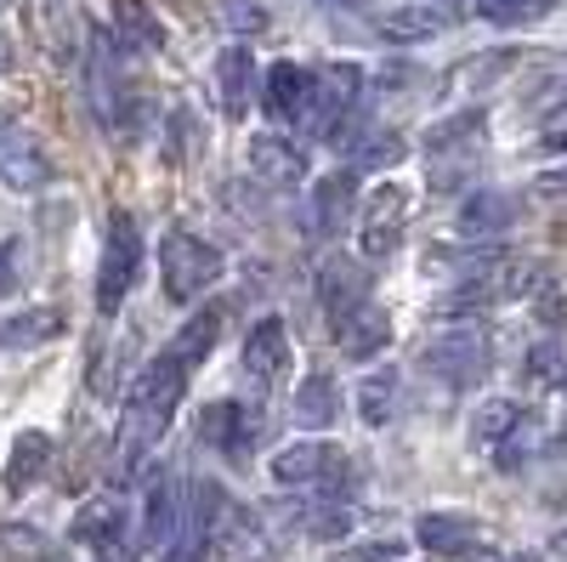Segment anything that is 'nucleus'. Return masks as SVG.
Returning <instances> with one entry per match:
<instances>
[{
	"label": "nucleus",
	"mask_w": 567,
	"mask_h": 562,
	"mask_svg": "<svg viewBox=\"0 0 567 562\" xmlns=\"http://www.w3.org/2000/svg\"><path fill=\"white\" fill-rule=\"evenodd\" d=\"M187 398V364L159 352L136 369V381L125 387V415H120V438H114V478L131 483L148 472V460L159 454V438L171 427V415Z\"/></svg>",
	"instance_id": "obj_1"
},
{
	"label": "nucleus",
	"mask_w": 567,
	"mask_h": 562,
	"mask_svg": "<svg viewBox=\"0 0 567 562\" xmlns=\"http://www.w3.org/2000/svg\"><path fill=\"white\" fill-rule=\"evenodd\" d=\"M125 52L131 40L120 29H91V45H85V91H91V109L97 120L114 131H125L136 120V91H131V69H125Z\"/></svg>",
	"instance_id": "obj_2"
},
{
	"label": "nucleus",
	"mask_w": 567,
	"mask_h": 562,
	"mask_svg": "<svg viewBox=\"0 0 567 562\" xmlns=\"http://www.w3.org/2000/svg\"><path fill=\"white\" fill-rule=\"evenodd\" d=\"M267 472H272V483L278 489H312V494H323V500H341L352 483V460L336 449V443H323V438H301V443H290V449H278L272 460H267Z\"/></svg>",
	"instance_id": "obj_3"
},
{
	"label": "nucleus",
	"mask_w": 567,
	"mask_h": 562,
	"mask_svg": "<svg viewBox=\"0 0 567 562\" xmlns=\"http://www.w3.org/2000/svg\"><path fill=\"white\" fill-rule=\"evenodd\" d=\"M488 143V120L483 109H460L449 120H437L425 131V160H432V187H460L471 171H477V154Z\"/></svg>",
	"instance_id": "obj_4"
},
{
	"label": "nucleus",
	"mask_w": 567,
	"mask_h": 562,
	"mask_svg": "<svg viewBox=\"0 0 567 562\" xmlns=\"http://www.w3.org/2000/svg\"><path fill=\"white\" fill-rule=\"evenodd\" d=\"M227 273V256L199 239V233H165V245H159V278H165V296L171 302H199L216 278Z\"/></svg>",
	"instance_id": "obj_5"
},
{
	"label": "nucleus",
	"mask_w": 567,
	"mask_h": 562,
	"mask_svg": "<svg viewBox=\"0 0 567 562\" xmlns=\"http://www.w3.org/2000/svg\"><path fill=\"white\" fill-rule=\"evenodd\" d=\"M142 256H148V245H142V227L136 216H114L109 222V245H103V262H97V313L114 318L125 307V296L136 290L142 278Z\"/></svg>",
	"instance_id": "obj_6"
},
{
	"label": "nucleus",
	"mask_w": 567,
	"mask_h": 562,
	"mask_svg": "<svg viewBox=\"0 0 567 562\" xmlns=\"http://www.w3.org/2000/svg\"><path fill=\"white\" fill-rule=\"evenodd\" d=\"M420 364H425V375H432V381H443L449 392H471V387H483V375H488V364H494V347H488V336L477 330V324H465V330L437 336L432 347L420 352Z\"/></svg>",
	"instance_id": "obj_7"
},
{
	"label": "nucleus",
	"mask_w": 567,
	"mask_h": 562,
	"mask_svg": "<svg viewBox=\"0 0 567 562\" xmlns=\"http://www.w3.org/2000/svg\"><path fill=\"white\" fill-rule=\"evenodd\" d=\"M539 285V267L528 262V256H499V262H488L477 278H465V285H454L449 290V313H483V307H505V302H523L528 290Z\"/></svg>",
	"instance_id": "obj_8"
},
{
	"label": "nucleus",
	"mask_w": 567,
	"mask_h": 562,
	"mask_svg": "<svg viewBox=\"0 0 567 562\" xmlns=\"http://www.w3.org/2000/svg\"><path fill=\"white\" fill-rule=\"evenodd\" d=\"M69 540L80 551H91V562H136V534H131V518L114 494L85 500L69 523Z\"/></svg>",
	"instance_id": "obj_9"
},
{
	"label": "nucleus",
	"mask_w": 567,
	"mask_h": 562,
	"mask_svg": "<svg viewBox=\"0 0 567 562\" xmlns=\"http://www.w3.org/2000/svg\"><path fill=\"white\" fill-rule=\"evenodd\" d=\"M221 518H227V494L205 478L187 489V511H182V529L176 540L159 551V562H205L216 551V534H221Z\"/></svg>",
	"instance_id": "obj_10"
},
{
	"label": "nucleus",
	"mask_w": 567,
	"mask_h": 562,
	"mask_svg": "<svg viewBox=\"0 0 567 562\" xmlns=\"http://www.w3.org/2000/svg\"><path fill=\"white\" fill-rule=\"evenodd\" d=\"M358 103H363V69L358 63H329L318 69V98H312V120L307 131L336 143V136L358 120Z\"/></svg>",
	"instance_id": "obj_11"
},
{
	"label": "nucleus",
	"mask_w": 567,
	"mask_h": 562,
	"mask_svg": "<svg viewBox=\"0 0 567 562\" xmlns=\"http://www.w3.org/2000/svg\"><path fill=\"white\" fill-rule=\"evenodd\" d=\"M52 176H58V165H52L40 136L18 114H0V182L18 187V194H40Z\"/></svg>",
	"instance_id": "obj_12"
},
{
	"label": "nucleus",
	"mask_w": 567,
	"mask_h": 562,
	"mask_svg": "<svg viewBox=\"0 0 567 562\" xmlns=\"http://www.w3.org/2000/svg\"><path fill=\"white\" fill-rule=\"evenodd\" d=\"M403 233H409V194L398 182L374 187V194L363 200V211H358V245H363V256L386 262L403 245Z\"/></svg>",
	"instance_id": "obj_13"
},
{
	"label": "nucleus",
	"mask_w": 567,
	"mask_h": 562,
	"mask_svg": "<svg viewBox=\"0 0 567 562\" xmlns=\"http://www.w3.org/2000/svg\"><path fill=\"white\" fill-rule=\"evenodd\" d=\"M312 98H318V69H307V63H272L261 74V109L278 125H301L307 131Z\"/></svg>",
	"instance_id": "obj_14"
},
{
	"label": "nucleus",
	"mask_w": 567,
	"mask_h": 562,
	"mask_svg": "<svg viewBox=\"0 0 567 562\" xmlns=\"http://www.w3.org/2000/svg\"><path fill=\"white\" fill-rule=\"evenodd\" d=\"M29 18H34L40 52L52 58L58 69L80 63V45H91V40H85V23H80V7H74V0H29Z\"/></svg>",
	"instance_id": "obj_15"
},
{
	"label": "nucleus",
	"mask_w": 567,
	"mask_h": 562,
	"mask_svg": "<svg viewBox=\"0 0 567 562\" xmlns=\"http://www.w3.org/2000/svg\"><path fill=\"white\" fill-rule=\"evenodd\" d=\"M358 216V171H329L312 182V194H307V233L312 239H336V233Z\"/></svg>",
	"instance_id": "obj_16"
},
{
	"label": "nucleus",
	"mask_w": 567,
	"mask_h": 562,
	"mask_svg": "<svg viewBox=\"0 0 567 562\" xmlns=\"http://www.w3.org/2000/svg\"><path fill=\"white\" fill-rule=\"evenodd\" d=\"M245 165H250V176H256V182L278 187V194H290V187H301V182H307V149H296L290 136H278V131L250 136Z\"/></svg>",
	"instance_id": "obj_17"
},
{
	"label": "nucleus",
	"mask_w": 567,
	"mask_h": 562,
	"mask_svg": "<svg viewBox=\"0 0 567 562\" xmlns=\"http://www.w3.org/2000/svg\"><path fill=\"white\" fill-rule=\"evenodd\" d=\"M256 432H261V420L245 403H233V398L205 403V415H199V443L221 449L227 460H250L256 454Z\"/></svg>",
	"instance_id": "obj_18"
},
{
	"label": "nucleus",
	"mask_w": 567,
	"mask_h": 562,
	"mask_svg": "<svg viewBox=\"0 0 567 562\" xmlns=\"http://www.w3.org/2000/svg\"><path fill=\"white\" fill-rule=\"evenodd\" d=\"M318 302H323L329 318H347L352 307L374 302V273H369V262H358V256H329L323 273H318Z\"/></svg>",
	"instance_id": "obj_19"
},
{
	"label": "nucleus",
	"mask_w": 567,
	"mask_h": 562,
	"mask_svg": "<svg viewBox=\"0 0 567 562\" xmlns=\"http://www.w3.org/2000/svg\"><path fill=\"white\" fill-rule=\"evenodd\" d=\"M336 347H341V358L369 364L374 352H386V347H392V313H386L381 302L352 307L347 318H336Z\"/></svg>",
	"instance_id": "obj_20"
},
{
	"label": "nucleus",
	"mask_w": 567,
	"mask_h": 562,
	"mask_svg": "<svg viewBox=\"0 0 567 562\" xmlns=\"http://www.w3.org/2000/svg\"><path fill=\"white\" fill-rule=\"evenodd\" d=\"M336 149H347V165L352 171H392L409 154L403 131H392V125H358V120L336 136Z\"/></svg>",
	"instance_id": "obj_21"
},
{
	"label": "nucleus",
	"mask_w": 567,
	"mask_h": 562,
	"mask_svg": "<svg viewBox=\"0 0 567 562\" xmlns=\"http://www.w3.org/2000/svg\"><path fill=\"white\" fill-rule=\"evenodd\" d=\"M182 511H187V483L176 472H159L148 483V505H142V545L165 551L182 529Z\"/></svg>",
	"instance_id": "obj_22"
},
{
	"label": "nucleus",
	"mask_w": 567,
	"mask_h": 562,
	"mask_svg": "<svg viewBox=\"0 0 567 562\" xmlns=\"http://www.w3.org/2000/svg\"><path fill=\"white\" fill-rule=\"evenodd\" d=\"M256 58L245 40H233L227 52H216V98H221V114L227 120H245L250 114V98H256Z\"/></svg>",
	"instance_id": "obj_23"
},
{
	"label": "nucleus",
	"mask_w": 567,
	"mask_h": 562,
	"mask_svg": "<svg viewBox=\"0 0 567 562\" xmlns=\"http://www.w3.org/2000/svg\"><path fill=\"white\" fill-rule=\"evenodd\" d=\"M45 466H52V432H40V427H23L7 449V466H0V489H7L12 500L29 494L40 478H45Z\"/></svg>",
	"instance_id": "obj_24"
},
{
	"label": "nucleus",
	"mask_w": 567,
	"mask_h": 562,
	"mask_svg": "<svg viewBox=\"0 0 567 562\" xmlns=\"http://www.w3.org/2000/svg\"><path fill=\"white\" fill-rule=\"evenodd\" d=\"M63 330H69L63 307H52V302H29V307H18V313L0 318V347H7V352H29V347L58 341Z\"/></svg>",
	"instance_id": "obj_25"
},
{
	"label": "nucleus",
	"mask_w": 567,
	"mask_h": 562,
	"mask_svg": "<svg viewBox=\"0 0 567 562\" xmlns=\"http://www.w3.org/2000/svg\"><path fill=\"white\" fill-rule=\"evenodd\" d=\"M414 540L432 551V556H449V562H460V556H471V551L483 545L477 523L460 518V511H425V518L414 523Z\"/></svg>",
	"instance_id": "obj_26"
},
{
	"label": "nucleus",
	"mask_w": 567,
	"mask_h": 562,
	"mask_svg": "<svg viewBox=\"0 0 567 562\" xmlns=\"http://www.w3.org/2000/svg\"><path fill=\"white\" fill-rule=\"evenodd\" d=\"M267 556H272V540H267L261 518L245 505H227L221 534H216V562H267Z\"/></svg>",
	"instance_id": "obj_27"
},
{
	"label": "nucleus",
	"mask_w": 567,
	"mask_h": 562,
	"mask_svg": "<svg viewBox=\"0 0 567 562\" xmlns=\"http://www.w3.org/2000/svg\"><path fill=\"white\" fill-rule=\"evenodd\" d=\"M284 364H290V330H284V318H261L250 324V336H245V375L250 381H278Z\"/></svg>",
	"instance_id": "obj_28"
},
{
	"label": "nucleus",
	"mask_w": 567,
	"mask_h": 562,
	"mask_svg": "<svg viewBox=\"0 0 567 562\" xmlns=\"http://www.w3.org/2000/svg\"><path fill=\"white\" fill-rule=\"evenodd\" d=\"M381 40L386 45H420V40H437L443 29H449V12L443 7H425V0H414V7H392V12H381Z\"/></svg>",
	"instance_id": "obj_29"
},
{
	"label": "nucleus",
	"mask_w": 567,
	"mask_h": 562,
	"mask_svg": "<svg viewBox=\"0 0 567 562\" xmlns=\"http://www.w3.org/2000/svg\"><path fill=\"white\" fill-rule=\"evenodd\" d=\"M336 415H341V387L329 381V375H307V381L290 392V420L301 432H323Z\"/></svg>",
	"instance_id": "obj_30"
},
{
	"label": "nucleus",
	"mask_w": 567,
	"mask_h": 562,
	"mask_svg": "<svg viewBox=\"0 0 567 562\" xmlns=\"http://www.w3.org/2000/svg\"><path fill=\"white\" fill-rule=\"evenodd\" d=\"M511 222H516V200L499 194V187H477V194H465V205H460V233H471V239L505 233Z\"/></svg>",
	"instance_id": "obj_31"
},
{
	"label": "nucleus",
	"mask_w": 567,
	"mask_h": 562,
	"mask_svg": "<svg viewBox=\"0 0 567 562\" xmlns=\"http://www.w3.org/2000/svg\"><path fill=\"white\" fill-rule=\"evenodd\" d=\"M216 336H221V313H216V307H205V313H194V318H187L182 330L171 336V347H165V352H171V358H182L187 369H199V364L216 352Z\"/></svg>",
	"instance_id": "obj_32"
},
{
	"label": "nucleus",
	"mask_w": 567,
	"mask_h": 562,
	"mask_svg": "<svg viewBox=\"0 0 567 562\" xmlns=\"http://www.w3.org/2000/svg\"><path fill=\"white\" fill-rule=\"evenodd\" d=\"M296 523L312 534V540H347L358 529V505L352 500H312V505H296Z\"/></svg>",
	"instance_id": "obj_33"
},
{
	"label": "nucleus",
	"mask_w": 567,
	"mask_h": 562,
	"mask_svg": "<svg viewBox=\"0 0 567 562\" xmlns=\"http://www.w3.org/2000/svg\"><path fill=\"white\" fill-rule=\"evenodd\" d=\"M358 415L363 427H386L398 415V369H369L358 381Z\"/></svg>",
	"instance_id": "obj_34"
},
{
	"label": "nucleus",
	"mask_w": 567,
	"mask_h": 562,
	"mask_svg": "<svg viewBox=\"0 0 567 562\" xmlns=\"http://www.w3.org/2000/svg\"><path fill=\"white\" fill-rule=\"evenodd\" d=\"M0 562H58V545L34 523H0Z\"/></svg>",
	"instance_id": "obj_35"
},
{
	"label": "nucleus",
	"mask_w": 567,
	"mask_h": 562,
	"mask_svg": "<svg viewBox=\"0 0 567 562\" xmlns=\"http://www.w3.org/2000/svg\"><path fill=\"white\" fill-rule=\"evenodd\" d=\"M523 415H528L523 403H511V398H488V403H477V415H471V438L488 443V449H499V443L516 432V420H523Z\"/></svg>",
	"instance_id": "obj_36"
},
{
	"label": "nucleus",
	"mask_w": 567,
	"mask_h": 562,
	"mask_svg": "<svg viewBox=\"0 0 567 562\" xmlns=\"http://www.w3.org/2000/svg\"><path fill=\"white\" fill-rule=\"evenodd\" d=\"M550 12L556 0H477V18L499 29H528V23H545Z\"/></svg>",
	"instance_id": "obj_37"
},
{
	"label": "nucleus",
	"mask_w": 567,
	"mask_h": 562,
	"mask_svg": "<svg viewBox=\"0 0 567 562\" xmlns=\"http://www.w3.org/2000/svg\"><path fill=\"white\" fill-rule=\"evenodd\" d=\"M114 29L136 45V52H154V45H165V29L154 23V12L142 7V0H114Z\"/></svg>",
	"instance_id": "obj_38"
},
{
	"label": "nucleus",
	"mask_w": 567,
	"mask_h": 562,
	"mask_svg": "<svg viewBox=\"0 0 567 562\" xmlns=\"http://www.w3.org/2000/svg\"><path fill=\"white\" fill-rule=\"evenodd\" d=\"M539 449H545V420L528 409L523 420H516V432H511V438H505L494 454H499V466H505V472H516V466H528Z\"/></svg>",
	"instance_id": "obj_39"
},
{
	"label": "nucleus",
	"mask_w": 567,
	"mask_h": 562,
	"mask_svg": "<svg viewBox=\"0 0 567 562\" xmlns=\"http://www.w3.org/2000/svg\"><path fill=\"white\" fill-rule=\"evenodd\" d=\"M216 18L227 34H239V40H256L272 29V12L261 7V0H216Z\"/></svg>",
	"instance_id": "obj_40"
},
{
	"label": "nucleus",
	"mask_w": 567,
	"mask_h": 562,
	"mask_svg": "<svg viewBox=\"0 0 567 562\" xmlns=\"http://www.w3.org/2000/svg\"><path fill=\"white\" fill-rule=\"evenodd\" d=\"M23 278H29V245L12 233V239H0V296H18Z\"/></svg>",
	"instance_id": "obj_41"
},
{
	"label": "nucleus",
	"mask_w": 567,
	"mask_h": 562,
	"mask_svg": "<svg viewBox=\"0 0 567 562\" xmlns=\"http://www.w3.org/2000/svg\"><path fill=\"white\" fill-rule=\"evenodd\" d=\"M523 369H528V381H550V387H556V381H561V369H567V358H561L556 341H539V347L528 352Z\"/></svg>",
	"instance_id": "obj_42"
},
{
	"label": "nucleus",
	"mask_w": 567,
	"mask_h": 562,
	"mask_svg": "<svg viewBox=\"0 0 567 562\" xmlns=\"http://www.w3.org/2000/svg\"><path fill=\"white\" fill-rule=\"evenodd\" d=\"M403 556V540H363V545H347L329 562H398Z\"/></svg>",
	"instance_id": "obj_43"
},
{
	"label": "nucleus",
	"mask_w": 567,
	"mask_h": 562,
	"mask_svg": "<svg viewBox=\"0 0 567 562\" xmlns=\"http://www.w3.org/2000/svg\"><path fill=\"white\" fill-rule=\"evenodd\" d=\"M511 63H516V52H483L477 63H465V69H460V80H465V85H494L499 69H511Z\"/></svg>",
	"instance_id": "obj_44"
},
{
	"label": "nucleus",
	"mask_w": 567,
	"mask_h": 562,
	"mask_svg": "<svg viewBox=\"0 0 567 562\" xmlns=\"http://www.w3.org/2000/svg\"><path fill=\"white\" fill-rule=\"evenodd\" d=\"M534 200H567V165H550L534 176Z\"/></svg>",
	"instance_id": "obj_45"
},
{
	"label": "nucleus",
	"mask_w": 567,
	"mask_h": 562,
	"mask_svg": "<svg viewBox=\"0 0 567 562\" xmlns=\"http://www.w3.org/2000/svg\"><path fill=\"white\" fill-rule=\"evenodd\" d=\"M12 58H18V45H12L7 29H0V74H12Z\"/></svg>",
	"instance_id": "obj_46"
},
{
	"label": "nucleus",
	"mask_w": 567,
	"mask_h": 562,
	"mask_svg": "<svg viewBox=\"0 0 567 562\" xmlns=\"http://www.w3.org/2000/svg\"><path fill=\"white\" fill-rule=\"evenodd\" d=\"M545 154H567V131H550L545 136Z\"/></svg>",
	"instance_id": "obj_47"
},
{
	"label": "nucleus",
	"mask_w": 567,
	"mask_h": 562,
	"mask_svg": "<svg viewBox=\"0 0 567 562\" xmlns=\"http://www.w3.org/2000/svg\"><path fill=\"white\" fill-rule=\"evenodd\" d=\"M511 562H545V556H534V551H523V556H511Z\"/></svg>",
	"instance_id": "obj_48"
},
{
	"label": "nucleus",
	"mask_w": 567,
	"mask_h": 562,
	"mask_svg": "<svg viewBox=\"0 0 567 562\" xmlns=\"http://www.w3.org/2000/svg\"><path fill=\"white\" fill-rule=\"evenodd\" d=\"M556 392H567V369H561V381H556Z\"/></svg>",
	"instance_id": "obj_49"
}]
</instances>
